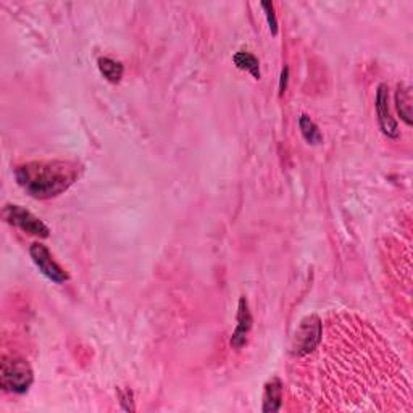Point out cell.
Masks as SVG:
<instances>
[{
	"label": "cell",
	"mask_w": 413,
	"mask_h": 413,
	"mask_svg": "<svg viewBox=\"0 0 413 413\" xmlns=\"http://www.w3.org/2000/svg\"><path fill=\"white\" fill-rule=\"evenodd\" d=\"M386 84L378 86L376 92V115H378V123H380V128L383 133H385L387 138H399V128H397L396 120L392 118L391 110H389V92H387Z\"/></svg>",
	"instance_id": "obj_6"
},
{
	"label": "cell",
	"mask_w": 413,
	"mask_h": 413,
	"mask_svg": "<svg viewBox=\"0 0 413 413\" xmlns=\"http://www.w3.org/2000/svg\"><path fill=\"white\" fill-rule=\"evenodd\" d=\"M299 128H300V133H302V136H304V139L307 140L309 144H312V145L322 144L323 134L320 133L318 126L315 125V121L312 118H310L309 115H302V116H300Z\"/></svg>",
	"instance_id": "obj_12"
},
{
	"label": "cell",
	"mask_w": 413,
	"mask_h": 413,
	"mask_svg": "<svg viewBox=\"0 0 413 413\" xmlns=\"http://www.w3.org/2000/svg\"><path fill=\"white\" fill-rule=\"evenodd\" d=\"M232 60H235V65L239 68V70L249 71L255 80H260V63L259 58L255 55H252L249 52H237L236 55L232 57Z\"/></svg>",
	"instance_id": "obj_11"
},
{
	"label": "cell",
	"mask_w": 413,
	"mask_h": 413,
	"mask_svg": "<svg viewBox=\"0 0 413 413\" xmlns=\"http://www.w3.org/2000/svg\"><path fill=\"white\" fill-rule=\"evenodd\" d=\"M323 327L322 320L317 315H309L300 322L297 331H295L293 338V344H291V352L295 357H304L307 354L313 352L318 347V344L322 342Z\"/></svg>",
	"instance_id": "obj_3"
},
{
	"label": "cell",
	"mask_w": 413,
	"mask_h": 413,
	"mask_svg": "<svg viewBox=\"0 0 413 413\" xmlns=\"http://www.w3.org/2000/svg\"><path fill=\"white\" fill-rule=\"evenodd\" d=\"M281 405H283V383L278 378H273L265 385L261 410L265 413H276L281 410Z\"/></svg>",
	"instance_id": "obj_8"
},
{
	"label": "cell",
	"mask_w": 413,
	"mask_h": 413,
	"mask_svg": "<svg viewBox=\"0 0 413 413\" xmlns=\"http://www.w3.org/2000/svg\"><path fill=\"white\" fill-rule=\"evenodd\" d=\"M261 8L265 10V17H266V19H268V26L271 29V34L276 36V34H278V21H276V17H275L273 3L264 2L261 3Z\"/></svg>",
	"instance_id": "obj_13"
},
{
	"label": "cell",
	"mask_w": 413,
	"mask_h": 413,
	"mask_svg": "<svg viewBox=\"0 0 413 413\" xmlns=\"http://www.w3.org/2000/svg\"><path fill=\"white\" fill-rule=\"evenodd\" d=\"M120 402L121 405H123L125 410H134V405H133V392L129 389L126 391H120Z\"/></svg>",
	"instance_id": "obj_14"
},
{
	"label": "cell",
	"mask_w": 413,
	"mask_h": 413,
	"mask_svg": "<svg viewBox=\"0 0 413 413\" xmlns=\"http://www.w3.org/2000/svg\"><path fill=\"white\" fill-rule=\"evenodd\" d=\"M288 77H289V68H284L283 73H281V81H279V94L283 95L286 92V87H288Z\"/></svg>",
	"instance_id": "obj_15"
},
{
	"label": "cell",
	"mask_w": 413,
	"mask_h": 413,
	"mask_svg": "<svg viewBox=\"0 0 413 413\" xmlns=\"http://www.w3.org/2000/svg\"><path fill=\"white\" fill-rule=\"evenodd\" d=\"M34 381L33 368L23 358L5 357L0 367V385L12 394H24Z\"/></svg>",
	"instance_id": "obj_2"
},
{
	"label": "cell",
	"mask_w": 413,
	"mask_h": 413,
	"mask_svg": "<svg viewBox=\"0 0 413 413\" xmlns=\"http://www.w3.org/2000/svg\"><path fill=\"white\" fill-rule=\"evenodd\" d=\"M252 323H254V318H252V313L249 310V302H247L246 297L239 299V307H237V327L232 333L231 338V346L235 349H242L247 342V336H249Z\"/></svg>",
	"instance_id": "obj_7"
},
{
	"label": "cell",
	"mask_w": 413,
	"mask_h": 413,
	"mask_svg": "<svg viewBox=\"0 0 413 413\" xmlns=\"http://www.w3.org/2000/svg\"><path fill=\"white\" fill-rule=\"evenodd\" d=\"M29 255H31V259L34 264H36L39 271H41L46 278L51 279L52 283L63 284L70 279V276H68L66 271L63 270L55 260H53L51 250H48L44 244L34 242V244L29 247Z\"/></svg>",
	"instance_id": "obj_5"
},
{
	"label": "cell",
	"mask_w": 413,
	"mask_h": 413,
	"mask_svg": "<svg viewBox=\"0 0 413 413\" xmlns=\"http://www.w3.org/2000/svg\"><path fill=\"white\" fill-rule=\"evenodd\" d=\"M97 65H99V71L104 75V77L107 81L110 82H120L121 77H123V65H121L120 62L113 60V58L110 57H100L99 62H97Z\"/></svg>",
	"instance_id": "obj_10"
},
{
	"label": "cell",
	"mask_w": 413,
	"mask_h": 413,
	"mask_svg": "<svg viewBox=\"0 0 413 413\" xmlns=\"http://www.w3.org/2000/svg\"><path fill=\"white\" fill-rule=\"evenodd\" d=\"M3 218L10 225L19 228V230L28 232V235L31 236H37L46 239V237L51 235V230H48L46 223L41 221L36 215H33L31 212L19 205H12V203L5 205Z\"/></svg>",
	"instance_id": "obj_4"
},
{
	"label": "cell",
	"mask_w": 413,
	"mask_h": 413,
	"mask_svg": "<svg viewBox=\"0 0 413 413\" xmlns=\"http://www.w3.org/2000/svg\"><path fill=\"white\" fill-rule=\"evenodd\" d=\"M396 107L401 118L405 121V125L412 126V94L405 84H399V87H397Z\"/></svg>",
	"instance_id": "obj_9"
},
{
	"label": "cell",
	"mask_w": 413,
	"mask_h": 413,
	"mask_svg": "<svg viewBox=\"0 0 413 413\" xmlns=\"http://www.w3.org/2000/svg\"><path fill=\"white\" fill-rule=\"evenodd\" d=\"M81 167L70 160H46L29 162L15 169L19 186L34 199H52L60 196L77 181Z\"/></svg>",
	"instance_id": "obj_1"
}]
</instances>
